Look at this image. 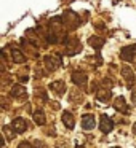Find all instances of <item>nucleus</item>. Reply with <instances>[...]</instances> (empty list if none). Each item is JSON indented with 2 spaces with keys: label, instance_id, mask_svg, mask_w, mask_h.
Wrapping results in <instances>:
<instances>
[{
  "label": "nucleus",
  "instance_id": "1",
  "mask_svg": "<svg viewBox=\"0 0 136 148\" xmlns=\"http://www.w3.org/2000/svg\"><path fill=\"white\" fill-rule=\"evenodd\" d=\"M61 62H62V59L56 54H51V56H46L45 58V65L48 70H56L58 67H61Z\"/></svg>",
  "mask_w": 136,
  "mask_h": 148
},
{
  "label": "nucleus",
  "instance_id": "2",
  "mask_svg": "<svg viewBox=\"0 0 136 148\" xmlns=\"http://www.w3.org/2000/svg\"><path fill=\"white\" fill-rule=\"evenodd\" d=\"M135 54H136V46L135 45L125 46V48H122V51H120L122 61H126V62H131L133 59H135Z\"/></svg>",
  "mask_w": 136,
  "mask_h": 148
},
{
  "label": "nucleus",
  "instance_id": "3",
  "mask_svg": "<svg viewBox=\"0 0 136 148\" xmlns=\"http://www.w3.org/2000/svg\"><path fill=\"white\" fill-rule=\"evenodd\" d=\"M99 129H101L103 134H109V132L114 129V121L107 115H103L101 116V123H99Z\"/></svg>",
  "mask_w": 136,
  "mask_h": 148
},
{
  "label": "nucleus",
  "instance_id": "4",
  "mask_svg": "<svg viewBox=\"0 0 136 148\" xmlns=\"http://www.w3.org/2000/svg\"><path fill=\"white\" fill-rule=\"evenodd\" d=\"M11 127H13V131H16L18 134H23L27 129V123L24 118H15L13 123H11Z\"/></svg>",
  "mask_w": 136,
  "mask_h": 148
},
{
  "label": "nucleus",
  "instance_id": "5",
  "mask_svg": "<svg viewBox=\"0 0 136 148\" xmlns=\"http://www.w3.org/2000/svg\"><path fill=\"white\" fill-rule=\"evenodd\" d=\"M77 51H80V45H78V40H71V42H66V54L67 56H74Z\"/></svg>",
  "mask_w": 136,
  "mask_h": 148
},
{
  "label": "nucleus",
  "instance_id": "6",
  "mask_svg": "<svg viewBox=\"0 0 136 148\" xmlns=\"http://www.w3.org/2000/svg\"><path fill=\"white\" fill-rule=\"evenodd\" d=\"M87 80H88V77H87V73L85 72H74L72 73V81H74L77 86H83V84H87Z\"/></svg>",
  "mask_w": 136,
  "mask_h": 148
},
{
  "label": "nucleus",
  "instance_id": "7",
  "mask_svg": "<svg viewBox=\"0 0 136 148\" xmlns=\"http://www.w3.org/2000/svg\"><path fill=\"white\" fill-rule=\"evenodd\" d=\"M50 89H51L53 92H56L58 96H62L64 91H66V83L62 80H56V81H53V83L50 84Z\"/></svg>",
  "mask_w": 136,
  "mask_h": 148
},
{
  "label": "nucleus",
  "instance_id": "8",
  "mask_svg": "<svg viewBox=\"0 0 136 148\" xmlns=\"http://www.w3.org/2000/svg\"><path fill=\"white\" fill-rule=\"evenodd\" d=\"M82 126H83L85 131H91V129L96 126L94 116L93 115H83V118H82Z\"/></svg>",
  "mask_w": 136,
  "mask_h": 148
},
{
  "label": "nucleus",
  "instance_id": "9",
  "mask_svg": "<svg viewBox=\"0 0 136 148\" xmlns=\"http://www.w3.org/2000/svg\"><path fill=\"white\" fill-rule=\"evenodd\" d=\"M114 108H115L117 112L126 115V113H128V107H126V103H125V97H117L115 102H114Z\"/></svg>",
  "mask_w": 136,
  "mask_h": 148
},
{
  "label": "nucleus",
  "instance_id": "10",
  "mask_svg": "<svg viewBox=\"0 0 136 148\" xmlns=\"http://www.w3.org/2000/svg\"><path fill=\"white\" fill-rule=\"evenodd\" d=\"M122 75H123V78L126 80V84L131 88L133 83H135V75H133L131 69L130 67H122Z\"/></svg>",
  "mask_w": 136,
  "mask_h": 148
},
{
  "label": "nucleus",
  "instance_id": "11",
  "mask_svg": "<svg viewBox=\"0 0 136 148\" xmlns=\"http://www.w3.org/2000/svg\"><path fill=\"white\" fill-rule=\"evenodd\" d=\"M61 119H62V123H64V126H66L67 129H74L75 121H74V116H72L69 112H64V113H62Z\"/></svg>",
  "mask_w": 136,
  "mask_h": 148
},
{
  "label": "nucleus",
  "instance_id": "12",
  "mask_svg": "<svg viewBox=\"0 0 136 148\" xmlns=\"http://www.w3.org/2000/svg\"><path fill=\"white\" fill-rule=\"evenodd\" d=\"M11 59H13V62H16V64H23V62L26 61L24 54L16 48H11Z\"/></svg>",
  "mask_w": 136,
  "mask_h": 148
},
{
  "label": "nucleus",
  "instance_id": "13",
  "mask_svg": "<svg viewBox=\"0 0 136 148\" xmlns=\"http://www.w3.org/2000/svg\"><path fill=\"white\" fill-rule=\"evenodd\" d=\"M88 43H90V46H93L94 49H99V48H103L104 40L99 38V37H96V35H93V37H90V38H88Z\"/></svg>",
  "mask_w": 136,
  "mask_h": 148
},
{
  "label": "nucleus",
  "instance_id": "14",
  "mask_svg": "<svg viewBox=\"0 0 136 148\" xmlns=\"http://www.w3.org/2000/svg\"><path fill=\"white\" fill-rule=\"evenodd\" d=\"M10 94L13 97H24V96H26V88L21 86V84H16V86L11 88V92Z\"/></svg>",
  "mask_w": 136,
  "mask_h": 148
},
{
  "label": "nucleus",
  "instance_id": "15",
  "mask_svg": "<svg viewBox=\"0 0 136 148\" xmlns=\"http://www.w3.org/2000/svg\"><path fill=\"white\" fill-rule=\"evenodd\" d=\"M110 97H112V94H110V91H107V89H99L96 92V99L99 100V102H107Z\"/></svg>",
  "mask_w": 136,
  "mask_h": 148
},
{
  "label": "nucleus",
  "instance_id": "16",
  "mask_svg": "<svg viewBox=\"0 0 136 148\" xmlns=\"http://www.w3.org/2000/svg\"><path fill=\"white\" fill-rule=\"evenodd\" d=\"M34 121H35V124L39 126H43L45 124V113L42 112V110H37V112H34Z\"/></svg>",
  "mask_w": 136,
  "mask_h": 148
},
{
  "label": "nucleus",
  "instance_id": "17",
  "mask_svg": "<svg viewBox=\"0 0 136 148\" xmlns=\"http://www.w3.org/2000/svg\"><path fill=\"white\" fill-rule=\"evenodd\" d=\"M3 134H5V137H7V140H13L15 135H16L10 127H8V126H5V127H3Z\"/></svg>",
  "mask_w": 136,
  "mask_h": 148
},
{
  "label": "nucleus",
  "instance_id": "18",
  "mask_svg": "<svg viewBox=\"0 0 136 148\" xmlns=\"http://www.w3.org/2000/svg\"><path fill=\"white\" fill-rule=\"evenodd\" d=\"M18 148H32V145H31V143H27V142H23V143H19V145H18Z\"/></svg>",
  "mask_w": 136,
  "mask_h": 148
},
{
  "label": "nucleus",
  "instance_id": "19",
  "mask_svg": "<svg viewBox=\"0 0 136 148\" xmlns=\"http://www.w3.org/2000/svg\"><path fill=\"white\" fill-rule=\"evenodd\" d=\"M56 148H67V145H62V143H58V147Z\"/></svg>",
  "mask_w": 136,
  "mask_h": 148
},
{
  "label": "nucleus",
  "instance_id": "20",
  "mask_svg": "<svg viewBox=\"0 0 136 148\" xmlns=\"http://www.w3.org/2000/svg\"><path fill=\"white\" fill-rule=\"evenodd\" d=\"M35 148H43V147L40 145V142H35Z\"/></svg>",
  "mask_w": 136,
  "mask_h": 148
},
{
  "label": "nucleus",
  "instance_id": "21",
  "mask_svg": "<svg viewBox=\"0 0 136 148\" xmlns=\"http://www.w3.org/2000/svg\"><path fill=\"white\" fill-rule=\"evenodd\" d=\"M133 102H135V105H136V92H133Z\"/></svg>",
  "mask_w": 136,
  "mask_h": 148
},
{
  "label": "nucleus",
  "instance_id": "22",
  "mask_svg": "<svg viewBox=\"0 0 136 148\" xmlns=\"http://www.w3.org/2000/svg\"><path fill=\"white\" fill-rule=\"evenodd\" d=\"M133 132H135V134H136V123H135V124H133Z\"/></svg>",
  "mask_w": 136,
  "mask_h": 148
},
{
  "label": "nucleus",
  "instance_id": "23",
  "mask_svg": "<svg viewBox=\"0 0 136 148\" xmlns=\"http://www.w3.org/2000/svg\"><path fill=\"white\" fill-rule=\"evenodd\" d=\"M75 148H83V147H80V145H78V147H75Z\"/></svg>",
  "mask_w": 136,
  "mask_h": 148
},
{
  "label": "nucleus",
  "instance_id": "24",
  "mask_svg": "<svg viewBox=\"0 0 136 148\" xmlns=\"http://www.w3.org/2000/svg\"><path fill=\"white\" fill-rule=\"evenodd\" d=\"M110 148H120V147H110Z\"/></svg>",
  "mask_w": 136,
  "mask_h": 148
}]
</instances>
